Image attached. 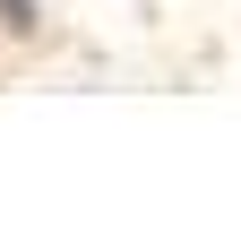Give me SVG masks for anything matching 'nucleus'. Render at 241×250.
I'll use <instances>...</instances> for the list:
<instances>
[{
	"label": "nucleus",
	"mask_w": 241,
	"mask_h": 250,
	"mask_svg": "<svg viewBox=\"0 0 241 250\" xmlns=\"http://www.w3.org/2000/svg\"><path fill=\"white\" fill-rule=\"evenodd\" d=\"M0 18H9V35H35V0H0Z\"/></svg>",
	"instance_id": "f257e3e1"
}]
</instances>
